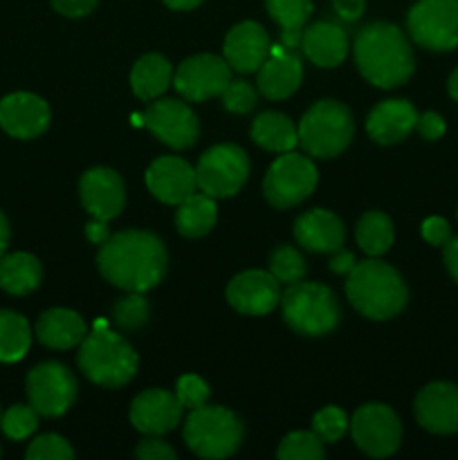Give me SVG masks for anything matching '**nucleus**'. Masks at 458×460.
I'll return each mask as SVG.
<instances>
[{
  "label": "nucleus",
  "instance_id": "obj_1",
  "mask_svg": "<svg viewBox=\"0 0 458 460\" xmlns=\"http://www.w3.org/2000/svg\"><path fill=\"white\" fill-rule=\"evenodd\" d=\"M166 250L151 232H119L101 243L97 268L106 281L126 292H148L166 274Z\"/></svg>",
  "mask_w": 458,
  "mask_h": 460
},
{
  "label": "nucleus",
  "instance_id": "obj_2",
  "mask_svg": "<svg viewBox=\"0 0 458 460\" xmlns=\"http://www.w3.org/2000/svg\"><path fill=\"white\" fill-rule=\"evenodd\" d=\"M355 63L366 81L377 88H395L413 75V49L400 27L371 22L355 36Z\"/></svg>",
  "mask_w": 458,
  "mask_h": 460
},
{
  "label": "nucleus",
  "instance_id": "obj_3",
  "mask_svg": "<svg viewBox=\"0 0 458 460\" xmlns=\"http://www.w3.org/2000/svg\"><path fill=\"white\" fill-rule=\"evenodd\" d=\"M346 295L364 317L384 322L402 313L409 292L398 270L373 256L362 263H355V268L350 270L346 279Z\"/></svg>",
  "mask_w": 458,
  "mask_h": 460
},
{
  "label": "nucleus",
  "instance_id": "obj_4",
  "mask_svg": "<svg viewBox=\"0 0 458 460\" xmlns=\"http://www.w3.org/2000/svg\"><path fill=\"white\" fill-rule=\"evenodd\" d=\"M76 362L90 382L106 389L128 385L137 373V353L133 346L108 328L84 337Z\"/></svg>",
  "mask_w": 458,
  "mask_h": 460
},
{
  "label": "nucleus",
  "instance_id": "obj_5",
  "mask_svg": "<svg viewBox=\"0 0 458 460\" xmlns=\"http://www.w3.org/2000/svg\"><path fill=\"white\" fill-rule=\"evenodd\" d=\"M281 305L287 326L305 337L326 335L341 317L335 292L321 283H292L281 295Z\"/></svg>",
  "mask_w": 458,
  "mask_h": 460
},
{
  "label": "nucleus",
  "instance_id": "obj_6",
  "mask_svg": "<svg viewBox=\"0 0 458 460\" xmlns=\"http://www.w3.org/2000/svg\"><path fill=\"white\" fill-rule=\"evenodd\" d=\"M299 144L313 157H335L348 148L355 124L348 108L332 99L313 103L305 111L299 128Z\"/></svg>",
  "mask_w": 458,
  "mask_h": 460
},
{
  "label": "nucleus",
  "instance_id": "obj_7",
  "mask_svg": "<svg viewBox=\"0 0 458 460\" xmlns=\"http://www.w3.org/2000/svg\"><path fill=\"white\" fill-rule=\"evenodd\" d=\"M242 422L223 407L191 409L184 425V443L200 458H227L241 447Z\"/></svg>",
  "mask_w": 458,
  "mask_h": 460
},
{
  "label": "nucleus",
  "instance_id": "obj_8",
  "mask_svg": "<svg viewBox=\"0 0 458 460\" xmlns=\"http://www.w3.org/2000/svg\"><path fill=\"white\" fill-rule=\"evenodd\" d=\"M411 39L431 52L458 48V0H418L407 16Z\"/></svg>",
  "mask_w": 458,
  "mask_h": 460
},
{
  "label": "nucleus",
  "instance_id": "obj_9",
  "mask_svg": "<svg viewBox=\"0 0 458 460\" xmlns=\"http://www.w3.org/2000/svg\"><path fill=\"white\" fill-rule=\"evenodd\" d=\"M317 187V169L313 160L301 153H281L278 160L269 166L263 182L265 200L277 209H290V207L304 202Z\"/></svg>",
  "mask_w": 458,
  "mask_h": 460
},
{
  "label": "nucleus",
  "instance_id": "obj_10",
  "mask_svg": "<svg viewBox=\"0 0 458 460\" xmlns=\"http://www.w3.org/2000/svg\"><path fill=\"white\" fill-rule=\"evenodd\" d=\"M247 175H250V160L236 144L211 146L196 166L198 189L211 198H227L238 193L247 182Z\"/></svg>",
  "mask_w": 458,
  "mask_h": 460
},
{
  "label": "nucleus",
  "instance_id": "obj_11",
  "mask_svg": "<svg viewBox=\"0 0 458 460\" xmlns=\"http://www.w3.org/2000/svg\"><path fill=\"white\" fill-rule=\"evenodd\" d=\"M27 398H30V404L39 416H63L75 404V376L58 362L39 364L27 376Z\"/></svg>",
  "mask_w": 458,
  "mask_h": 460
},
{
  "label": "nucleus",
  "instance_id": "obj_12",
  "mask_svg": "<svg viewBox=\"0 0 458 460\" xmlns=\"http://www.w3.org/2000/svg\"><path fill=\"white\" fill-rule=\"evenodd\" d=\"M353 440L364 454L373 458L391 456L402 440V425L386 404H364L350 420Z\"/></svg>",
  "mask_w": 458,
  "mask_h": 460
},
{
  "label": "nucleus",
  "instance_id": "obj_13",
  "mask_svg": "<svg viewBox=\"0 0 458 460\" xmlns=\"http://www.w3.org/2000/svg\"><path fill=\"white\" fill-rule=\"evenodd\" d=\"M232 81V67L216 54H196L178 66L173 85L187 102H207L220 97Z\"/></svg>",
  "mask_w": 458,
  "mask_h": 460
},
{
  "label": "nucleus",
  "instance_id": "obj_14",
  "mask_svg": "<svg viewBox=\"0 0 458 460\" xmlns=\"http://www.w3.org/2000/svg\"><path fill=\"white\" fill-rule=\"evenodd\" d=\"M142 117L144 126L160 142L175 148V151L191 148L200 135L196 112L189 108L187 102H180V99H157L146 108Z\"/></svg>",
  "mask_w": 458,
  "mask_h": 460
},
{
  "label": "nucleus",
  "instance_id": "obj_15",
  "mask_svg": "<svg viewBox=\"0 0 458 460\" xmlns=\"http://www.w3.org/2000/svg\"><path fill=\"white\" fill-rule=\"evenodd\" d=\"M227 301L238 313L260 317V314L272 313L281 304V283L274 279L272 272L247 270L229 283Z\"/></svg>",
  "mask_w": 458,
  "mask_h": 460
},
{
  "label": "nucleus",
  "instance_id": "obj_16",
  "mask_svg": "<svg viewBox=\"0 0 458 460\" xmlns=\"http://www.w3.org/2000/svg\"><path fill=\"white\" fill-rule=\"evenodd\" d=\"M182 402L178 395L164 389H148L130 404V422L146 436H164L182 420Z\"/></svg>",
  "mask_w": 458,
  "mask_h": 460
},
{
  "label": "nucleus",
  "instance_id": "obj_17",
  "mask_svg": "<svg viewBox=\"0 0 458 460\" xmlns=\"http://www.w3.org/2000/svg\"><path fill=\"white\" fill-rule=\"evenodd\" d=\"M79 191L84 209L92 218L106 220V223L117 218L126 205L124 182H121V178L115 171L106 169V166L85 171L79 182Z\"/></svg>",
  "mask_w": 458,
  "mask_h": 460
},
{
  "label": "nucleus",
  "instance_id": "obj_18",
  "mask_svg": "<svg viewBox=\"0 0 458 460\" xmlns=\"http://www.w3.org/2000/svg\"><path fill=\"white\" fill-rule=\"evenodd\" d=\"M49 126V106L31 93H13L0 102V128L18 139H34Z\"/></svg>",
  "mask_w": 458,
  "mask_h": 460
},
{
  "label": "nucleus",
  "instance_id": "obj_19",
  "mask_svg": "<svg viewBox=\"0 0 458 460\" xmlns=\"http://www.w3.org/2000/svg\"><path fill=\"white\" fill-rule=\"evenodd\" d=\"M416 418L431 434H458V386L449 382L427 385L416 398Z\"/></svg>",
  "mask_w": 458,
  "mask_h": 460
},
{
  "label": "nucleus",
  "instance_id": "obj_20",
  "mask_svg": "<svg viewBox=\"0 0 458 460\" xmlns=\"http://www.w3.org/2000/svg\"><path fill=\"white\" fill-rule=\"evenodd\" d=\"M146 187L157 200L166 205H180L184 198L196 193V169L182 157H157L146 171Z\"/></svg>",
  "mask_w": 458,
  "mask_h": 460
},
{
  "label": "nucleus",
  "instance_id": "obj_21",
  "mask_svg": "<svg viewBox=\"0 0 458 460\" xmlns=\"http://www.w3.org/2000/svg\"><path fill=\"white\" fill-rule=\"evenodd\" d=\"M223 54L229 67H233L236 72H242V75L256 72L269 57L268 31L254 21L238 22L225 39Z\"/></svg>",
  "mask_w": 458,
  "mask_h": 460
},
{
  "label": "nucleus",
  "instance_id": "obj_22",
  "mask_svg": "<svg viewBox=\"0 0 458 460\" xmlns=\"http://www.w3.org/2000/svg\"><path fill=\"white\" fill-rule=\"evenodd\" d=\"M295 238L304 250L319 254H337L344 245V223L332 211L310 209L295 223Z\"/></svg>",
  "mask_w": 458,
  "mask_h": 460
},
{
  "label": "nucleus",
  "instance_id": "obj_23",
  "mask_svg": "<svg viewBox=\"0 0 458 460\" xmlns=\"http://www.w3.org/2000/svg\"><path fill=\"white\" fill-rule=\"evenodd\" d=\"M418 111L404 99L382 102L368 112L366 130L377 144H398L416 128Z\"/></svg>",
  "mask_w": 458,
  "mask_h": 460
},
{
  "label": "nucleus",
  "instance_id": "obj_24",
  "mask_svg": "<svg viewBox=\"0 0 458 460\" xmlns=\"http://www.w3.org/2000/svg\"><path fill=\"white\" fill-rule=\"evenodd\" d=\"M304 54L319 67H335L348 54V36L335 22H314L301 34Z\"/></svg>",
  "mask_w": 458,
  "mask_h": 460
},
{
  "label": "nucleus",
  "instance_id": "obj_25",
  "mask_svg": "<svg viewBox=\"0 0 458 460\" xmlns=\"http://www.w3.org/2000/svg\"><path fill=\"white\" fill-rule=\"evenodd\" d=\"M301 76H304V67H301V58L295 52H283L278 57L269 54L259 67V93L268 99H286L299 88Z\"/></svg>",
  "mask_w": 458,
  "mask_h": 460
},
{
  "label": "nucleus",
  "instance_id": "obj_26",
  "mask_svg": "<svg viewBox=\"0 0 458 460\" xmlns=\"http://www.w3.org/2000/svg\"><path fill=\"white\" fill-rule=\"evenodd\" d=\"M36 337L43 346L54 350H67L81 344L85 337V322L66 308H52L36 322Z\"/></svg>",
  "mask_w": 458,
  "mask_h": 460
},
{
  "label": "nucleus",
  "instance_id": "obj_27",
  "mask_svg": "<svg viewBox=\"0 0 458 460\" xmlns=\"http://www.w3.org/2000/svg\"><path fill=\"white\" fill-rule=\"evenodd\" d=\"M43 281V268L39 259L27 252L0 256V290L9 295H30Z\"/></svg>",
  "mask_w": 458,
  "mask_h": 460
},
{
  "label": "nucleus",
  "instance_id": "obj_28",
  "mask_svg": "<svg viewBox=\"0 0 458 460\" xmlns=\"http://www.w3.org/2000/svg\"><path fill=\"white\" fill-rule=\"evenodd\" d=\"M171 84H173V67L162 54H144L130 72L133 93L142 102H153V99L162 97Z\"/></svg>",
  "mask_w": 458,
  "mask_h": 460
},
{
  "label": "nucleus",
  "instance_id": "obj_29",
  "mask_svg": "<svg viewBox=\"0 0 458 460\" xmlns=\"http://www.w3.org/2000/svg\"><path fill=\"white\" fill-rule=\"evenodd\" d=\"M251 139L272 153H287L299 144V133L290 117L283 112H260L251 124Z\"/></svg>",
  "mask_w": 458,
  "mask_h": 460
},
{
  "label": "nucleus",
  "instance_id": "obj_30",
  "mask_svg": "<svg viewBox=\"0 0 458 460\" xmlns=\"http://www.w3.org/2000/svg\"><path fill=\"white\" fill-rule=\"evenodd\" d=\"M216 218H218V207L216 198L207 193H191L184 198L175 211V227L182 236L200 238L214 229Z\"/></svg>",
  "mask_w": 458,
  "mask_h": 460
},
{
  "label": "nucleus",
  "instance_id": "obj_31",
  "mask_svg": "<svg viewBox=\"0 0 458 460\" xmlns=\"http://www.w3.org/2000/svg\"><path fill=\"white\" fill-rule=\"evenodd\" d=\"M269 16L281 27V39L286 48H296L301 34L313 13V0H265Z\"/></svg>",
  "mask_w": 458,
  "mask_h": 460
},
{
  "label": "nucleus",
  "instance_id": "obj_32",
  "mask_svg": "<svg viewBox=\"0 0 458 460\" xmlns=\"http://www.w3.org/2000/svg\"><path fill=\"white\" fill-rule=\"evenodd\" d=\"M31 331L22 314L13 310H0V362L13 364L30 350Z\"/></svg>",
  "mask_w": 458,
  "mask_h": 460
},
{
  "label": "nucleus",
  "instance_id": "obj_33",
  "mask_svg": "<svg viewBox=\"0 0 458 460\" xmlns=\"http://www.w3.org/2000/svg\"><path fill=\"white\" fill-rule=\"evenodd\" d=\"M355 236L362 252L368 256H382L393 245V223L382 211H368L359 218Z\"/></svg>",
  "mask_w": 458,
  "mask_h": 460
},
{
  "label": "nucleus",
  "instance_id": "obj_34",
  "mask_svg": "<svg viewBox=\"0 0 458 460\" xmlns=\"http://www.w3.org/2000/svg\"><path fill=\"white\" fill-rule=\"evenodd\" d=\"M277 456L281 460H321L323 440L314 431H295L281 440Z\"/></svg>",
  "mask_w": 458,
  "mask_h": 460
},
{
  "label": "nucleus",
  "instance_id": "obj_35",
  "mask_svg": "<svg viewBox=\"0 0 458 460\" xmlns=\"http://www.w3.org/2000/svg\"><path fill=\"white\" fill-rule=\"evenodd\" d=\"M269 272L274 274L278 283H292L301 281L305 277V261L299 254V250L290 245H278L277 250L269 254Z\"/></svg>",
  "mask_w": 458,
  "mask_h": 460
},
{
  "label": "nucleus",
  "instance_id": "obj_36",
  "mask_svg": "<svg viewBox=\"0 0 458 460\" xmlns=\"http://www.w3.org/2000/svg\"><path fill=\"white\" fill-rule=\"evenodd\" d=\"M148 301L144 299V292H130L128 296L119 299L112 308V322L121 331H137L148 322Z\"/></svg>",
  "mask_w": 458,
  "mask_h": 460
},
{
  "label": "nucleus",
  "instance_id": "obj_37",
  "mask_svg": "<svg viewBox=\"0 0 458 460\" xmlns=\"http://www.w3.org/2000/svg\"><path fill=\"white\" fill-rule=\"evenodd\" d=\"M0 427H3V434L9 440H25L39 427V413H36V409L31 404L30 407H25V404H13L0 418Z\"/></svg>",
  "mask_w": 458,
  "mask_h": 460
},
{
  "label": "nucleus",
  "instance_id": "obj_38",
  "mask_svg": "<svg viewBox=\"0 0 458 460\" xmlns=\"http://www.w3.org/2000/svg\"><path fill=\"white\" fill-rule=\"evenodd\" d=\"M27 458L30 460H72L75 458V449L70 447L66 438L57 434H45L31 440L27 447Z\"/></svg>",
  "mask_w": 458,
  "mask_h": 460
},
{
  "label": "nucleus",
  "instance_id": "obj_39",
  "mask_svg": "<svg viewBox=\"0 0 458 460\" xmlns=\"http://www.w3.org/2000/svg\"><path fill=\"white\" fill-rule=\"evenodd\" d=\"M348 429V418L341 409L326 407L314 416L313 431L323 440V443H337Z\"/></svg>",
  "mask_w": 458,
  "mask_h": 460
},
{
  "label": "nucleus",
  "instance_id": "obj_40",
  "mask_svg": "<svg viewBox=\"0 0 458 460\" xmlns=\"http://www.w3.org/2000/svg\"><path fill=\"white\" fill-rule=\"evenodd\" d=\"M220 99H223L225 111L236 112V115H245V112H250L256 106L254 88L242 79L229 81V85L223 90Z\"/></svg>",
  "mask_w": 458,
  "mask_h": 460
},
{
  "label": "nucleus",
  "instance_id": "obj_41",
  "mask_svg": "<svg viewBox=\"0 0 458 460\" xmlns=\"http://www.w3.org/2000/svg\"><path fill=\"white\" fill-rule=\"evenodd\" d=\"M175 395L184 409H198L209 400V386L198 376H182L175 385Z\"/></svg>",
  "mask_w": 458,
  "mask_h": 460
},
{
  "label": "nucleus",
  "instance_id": "obj_42",
  "mask_svg": "<svg viewBox=\"0 0 458 460\" xmlns=\"http://www.w3.org/2000/svg\"><path fill=\"white\" fill-rule=\"evenodd\" d=\"M135 456L142 460H175V449L157 436H153V438L139 443V447L135 449Z\"/></svg>",
  "mask_w": 458,
  "mask_h": 460
},
{
  "label": "nucleus",
  "instance_id": "obj_43",
  "mask_svg": "<svg viewBox=\"0 0 458 460\" xmlns=\"http://www.w3.org/2000/svg\"><path fill=\"white\" fill-rule=\"evenodd\" d=\"M422 238L431 245H445V243L452 238V229H449V223L440 216H431L422 223Z\"/></svg>",
  "mask_w": 458,
  "mask_h": 460
},
{
  "label": "nucleus",
  "instance_id": "obj_44",
  "mask_svg": "<svg viewBox=\"0 0 458 460\" xmlns=\"http://www.w3.org/2000/svg\"><path fill=\"white\" fill-rule=\"evenodd\" d=\"M49 3H52V7L57 9L58 13H63V16L79 18L92 12V9L97 7L99 0H49Z\"/></svg>",
  "mask_w": 458,
  "mask_h": 460
},
{
  "label": "nucleus",
  "instance_id": "obj_45",
  "mask_svg": "<svg viewBox=\"0 0 458 460\" xmlns=\"http://www.w3.org/2000/svg\"><path fill=\"white\" fill-rule=\"evenodd\" d=\"M416 128L425 139H438L445 133V121L438 112H425V115L418 117Z\"/></svg>",
  "mask_w": 458,
  "mask_h": 460
},
{
  "label": "nucleus",
  "instance_id": "obj_46",
  "mask_svg": "<svg viewBox=\"0 0 458 460\" xmlns=\"http://www.w3.org/2000/svg\"><path fill=\"white\" fill-rule=\"evenodd\" d=\"M364 4H366V0H332V9L346 22L357 21L364 13Z\"/></svg>",
  "mask_w": 458,
  "mask_h": 460
},
{
  "label": "nucleus",
  "instance_id": "obj_47",
  "mask_svg": "<svg viewBox=\"0 0 458 460\" xmlns=\"http://www.w3.org/2000/svg\"><path fill=\"white\" fill-rule=\"evenodd\" d=\"M443 259H445V265H447L449 274L454 277V281L458 283V236L449 238V241L445 243Z\"/></svg>",
  "mask_w": 458,
  "mask_h": 460
},
{
  "label": "nucleus",
  "instance_id": "obj_48",
  "mask_svg": "<svg viewBox=\"0 0 458 460\" xmlns=\"http://www.w3.org/2000/svg\"><path fill=\"white\" fill-rule=\"evenodd\" d=\"M85 236H88L90 243H94V245H101V243L108 241V227H106V220H99L94 218L92 223L85 225Z\"/></svg>",
  "mask_w": 458,
  "mask_h": 460
},
{
  "label": "nucleus",
  "instance_id": "obj_49",
  "mask_svg": "<svg viewBox=\"0 0 458 460\" xmlns=\"http://www.w3.org/2000/svg\"><path fill=\"white\" fill-rule=\"evenodd\" d=\"M355 268V256L350 252H337L335 259L330 261V270L337 274H348Z\"/></svg>",
  "mask_w": 458,
  "mask_h": 460
},
{
  "label": "nucleus",
  "instance_id": "obj_50",
  "mask_svg": "<svg viewBox=\"0 0 458 460\" xmlns=\"http://www.w3.org/2000/svg\"><path fill=\"white\" fill-rule=\"evenodd\" d=\"M7 245H9V220L4 218V214L0 211V256L7 252Z\"/></svg>",
  "mask_w": 458,
  "mask_h": 460
},
{
  "label": "nucleus",
  "instance_id": "obj_51",
  "mask_svg": "<svg viewBox=\"0 0 458 460\" xmlns=\"http://www.w3.org/2000/svg\"><path fill=\"white\" fill-rule=\"evenodd\" d=\"M164 3H166V7L180 9V12H184V9L198 7V4H200L202 0H164Z\"/></svg>",
  "mask_w": 458,
  "mask_h": 460
},
{
  "label": "nucleus",
  "instance_id": "obj_52",
  "mask_svg": "<svg viewBox=\"0 0 458 460\" xmlns=\"http://www.w3.org/2000/svg\"><path fill=\"white\" fill-rule=\"evenodd\" d=\"M447 90H449V94H452L454 102H458V67L452 72V76H449Z\"/></svg>",
  "mask_w": 458,
  "mask_h": 460
},
{
  "label": "nucleus",
  "instance_id": "obj_53",
  "mask_svg": "<svg viewBox=\"0 0 458 460\" xmlns=\"http://www.w3.org/2000/svg\"><path fill=\"white\" fill-rule=\"evenodd\" d=\"M101 328H108V322H103V319H97V322H94V331H101Z\"/></svg>",
  "mask_w": 458,
  "mask_h": 460
},
{
  "label": "nucleus",
  "instance_id": "obj_54",
  "mask_svg": "<svg viewBox=\"0 0 458 460\" xmlns=\"http://www.w3.org/2000/svg\"><path fill=\"white\" fill-rule=\"evenodd\" d=\"M0 454H3V449H0Z\"/></svg>",
  "mask_w": 458,
  "mask_h": 460
},
{
  "label": "nucleus",
  "instance_id": "obj_55",
  "mask_svg": "<svg viewBox=\"0 0 458 460\" xmlns=\"http://www.w3.org/2000/svg\"><path fill=\"white\" fill-rule=\"evenodd\" d=\"M0 418H3V413H0Z\"/></svg>",
  "mask_w": 458,
  "mask_h": 460
}]
</instances>
